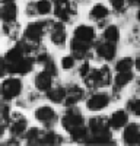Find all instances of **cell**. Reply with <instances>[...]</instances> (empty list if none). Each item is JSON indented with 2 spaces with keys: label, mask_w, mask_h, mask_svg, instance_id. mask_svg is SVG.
I'll return each instance as SVG.
<instances>
[{
  "label": "cell",
  "mask_w": 140,
  "mask_h": 146,
  "mask_svg": "<svg viewBox=\"0 0 140 146\" xmlns=\"http://www.w3.org/2000/svg\"><path fill=\"white\" fill-rule=\"evenodd\" d=\"M61 124L70 135H72L73 140L86 142L88 131H86L85 124H83V118H82V115H80V113L77 111V110H75V108L69 110V111L63 115Z\"/></svg>",
  "instance_id": "cell-1"
},
{
  "label": "cell",
  "mask_w": 140,
  "mask_h": 146,
  "mask_svg": "<svg viewBox=\"0 0 140 146\" xmlns=\"http://www.w3.org/2000/svg\"><path fill=\"white\" fill-rule=\"evenodd\" d=\"M22 91V83L16 78H9L2 83V95L5 100H13L20 94Z\"/></svg>",
  "instance_id": "cell-2"
},
{
  "label": "cell",
  "mask_w": 140,
  "mask_h": 146,
  "mask_svg": "<svg viewBox=\"0 0 140 146\" xmlns=\"http://www.w3.org/2000/svg\"><path fill=\"white\" fill-rule=\"evenodd\" d=\"M123 139L125 145H130V146L140 145V126L136 123H130L124 130Z\"/></svg>",
  "instance_id": "cell-3"
},
{
  "label": "cell",
  "mask_w": 140,
  "mask_h": 146,
  "mask_svg": "<svg viewBox=\"0 0 140 146\" xmlns=\"http://www.w3.org/2000/svg\"><path fill=\"white\" fill-rule=\"evenodd\" d=\"M35 117L38 121H41L42 124H45L47 127H51L55 124L57 121V115L53 111V108L50 107H40L37 111H35Z\"/></svg>",
  "instance_id": "cell-4"
},
{
  "label": "cell",
  "mask_w": 140,
  "mask_h": 146,
  "mask_svg": "<svg viewBox=\"0 0 140 146\" xmlns=\"http://www.w3.org/2000/svg\"><path fill=\"white\" fill-rule=\"evenodd\" d=\"M110 102V98L107 94H95L86 101V108L90 111H101L102 108H105Z\"/></svg>",
  "instance_id": "cell-5"
},
{
  "label": "cell",
  "mask_w": 140,
  "mask_h": 146,
  "mask_svg": "<svg viewBox=\"0 0 140 146\" xmlns=\"http://www.w3.org/2000/svg\"><path fill=\"white\" fill-rule=\"evenodd\" d=\"M9 129H10V133L13 136H22V135H25L26 120L23 118L20 114H13L12 120L9 121Z\"/></svg>",
  "instance_id": "cell-6"
},
{
  "label": "cell",
  "mask_w": 140,
  "mask_h": 146,
  "mask_svg": "<svg viewBox=\"0 0 140 146\" xmlns=\"http://www.w3.org/2000/svg\"><path fill=\"white\" fill-rule=\"evenodd\" d=\"M45 32V28H44V23L42 22H34V23H29L26 31H25V36L26 40L29 41H34V42H38L41 40V36L44 35Z\"/></svg>",
  "instance_id": "cell-7"
},
{
  "label": "cell",
  "mask_w": 140,
  "mask_h": 146,
  "mask_svg": "<svg viewBox=\"0 0 140 146\" xmlns=\"http://www.w3.org/2000/svg\"><path fill=\"white\" fill-rule=\"evenodd\" d=\"M73 36H75V40H79V41L92 42L93 38H95V29L92 27H88V25H80L76 28Z\"/></svg>",
  "instance_id": "cell-8"
},
{
  "label": "cell",
  "mask_w": 140,
  "mask_h": 146,
  "mask_svg": "<svg viewBox=\"0 0 140 146\" xmlns=\"http://www.w3.org/2000/svg\"><path fill=\"white\" fill-rule=\"evenodd\" d=\"M51 73H48L47 70L41 72L37 75L35 78V86H37L40 91H44V92H48L51 89V83H53V79H51Z\"/></svg>",
  "instance_id": "cell-9"
},
{
  "label": "cell",
  "mask_w": 140,
  "mask_h": 146,
  "mask_svg": "<svg viewBox=\"0 0 140 146\" xmlns=\"http://www.w3.org/2000/svg\"><path fill=\"white\" fill-rule=\"evenodd\" d=\"M96 53L101 58L104 60H112L115 57V44H111V42H101L96 45Z\"/></svg>",
  "instance_id": "cell-10"
},
{
  "label": "cell",
  "mask_w": 140,
  "mask_h": 146,
  "mask_svg": "<svg viewBox=\"0 0 140 146\" xmlns=\"http://www.w3.org/2000/svg\"><path fill=\"white\" fill-rule=\"evenodd\" d=\"M82 96H83V89L73 85V86H70L67 91H66V105L70 107V105H75L76 102H79L82 100Z\"/></svg>",
  "instance_id": "cell-11"
},
{
  "label": "cell",
  "mask_w": 140,
  "mask_h": 146,
  "mask_svg": "<svg viewBox=\"0 0 140 146\" xmlns=\"http://www.w3.org/2000/svg\"><path fill=\"white\" fill-rule=\"evenodd\" d=\"M90 44L92 42H85V41H79V40H75L73 38V41H72V53H73V57L75 58H83L86 56V53L89 51Z\"/></svg>",
  "instance_id": "cell-12"
},
{
  "label": "cell",
  "mask_w": 140,
  "mask_h": 146,
  "mask_svg": "<svg viewBox=\"0 0 140 146\" xmlns=\"http://www.w3.org/2000/svg\"><path fill=\"white\" fill-rule=\"evenodd\" d=\"M51 41L55 45H63L66 41V29L63 23H54L51 27Z\"/></svg>",
  "instance_id": "cell-13"
},
{
  "label": "cell",
  "mask_w": 140,
  "mask_h": 146,
  "mask_svg": "<svg viewBox=\"0 0 140 146\" xmlns=\"http://www.w3.org/2000/svg\"><path fill=\"white\" fill-rule=\"evenodd\" d=\"M54 13L58 19H61V21H69L70 18H72V7H70V5L67 3V0L57 2Z\"/></svg>",
  "instance_id": "cell-14"
},
{
  "label": "cell",
  "mask_w": 140,
  "mask_h": 146,
  "mask_svg": "<svg viewBox=\"0 0 140 146\" xmlns=\"http://www.w3.org/2000/svg\"><path fill=\"white\" fill-rule=\"evenodd\" d=\"M127 120H128L127 113H125V111H121V110H120V111H115V113L110 117L108 123H110V127H111V129L118 130V129H121L123 126L127 124Z\"/></svg>",
  "instance_id": "cell-15"
},
{
  "label": "cell",
  "mask_w": 140,
  "mask_h": 146,
  "mask_svg": "<svg viewBox=\"0 0 140 146\" xmlns=\"http://www.w3.org/2000/svg\"><path fill=\"white\" fill-rule=\"evenodd\" d=\"M2 18L5 22H13L16 18V6L13 0H6L2 6Z\"/></svg>",
  "instance_id": "cell-16"
},
{
  "label": "cell",
  "mask_w": 140,
  "mask_h": 146,
  "mask_svg": "<svg viewBox=\"0 0 140 146\" xmlns=\"http://www.w3.org/2000/svg\"><path fill=\"white\" fill-rule=\"evenodd\" d=\"M47 96L55 104L58 102H63L66 100V89L64 88H60V86H57V88H53L50 89L48 92H47Z\"/></svg>",
  "instance_id": "cell-17"
},
{
  "label": "cell",
  "mask_w": 140,
  "mask_h": 146,
  "mask_svg": "<svg viewBox=\"0 0 140 146\" xmlns=\"http://www.w3.org/2000/svg\"><path fill=\"white\" fill-rule=\"evenodd\" d=\"M131 79H133V73L130 70L128 72H118V75H117V78H115V89L124 88Z\"/></svg>",
  "instance_id": "cell-18"
},
{
  "label": "cell",
  "mask_w": 140,
  "mask_h": 146,
  "mask_svg": "<svg viewBox=\"0 0 140 146\" xmlns=\"http://www.w3.org/2000/svg\"><path fill=\"white\" fill-rule=\"evenodd\" d=\"M118 38H120V32H118V28L117 27L111 25L104 31V40L107 42L115 44V42H118Z\"/></svg>",
  "instance_id": "cell-19"
},
{
  "label": "cell",
  "mask_w": 140,
  "mask_h": 146,
  "mask_svg": "<svg viewBox=\"0 0 140 146\" xmlns=\"http://www.w3.org/2000/svg\"><path fill=\"white\" fill-rule=\"evenodd\" d=\"M61 137L53 131H45L41 135V145H60Z\"/></svg>",
  "instance_id": "cell-20"
},
{
  "label": "cell",
  "mask_w": 140,
  "mask_h": 146,
  "mask_svg": "<svg viewBox=\"0 0 140 146\" xmlns=\"http://www.w3.org/2000/svg\"><path fill=\"white\" fill-rule=\"evenodd\" d=\"M107 16H108V9L104 5H96L90 10V18L95 19V21H101V19L107 18Z\"/></svg>",
  "instance_id": "cell-21"
},
{
  "label": "cell",
  "mask_w": 140,
  "mask_h": 146,
  "mask_svg": "<svg viewBox=\"0 0 140 146\" xmlns=\"http://www.w3.org/2000/svg\"><path fill=\"white\" fill-rule=\"evenodd\" d=\"M41 135H42L41 130L31 129L26 133V142H28V145H41Z\"/></svg>",
  "instance_id": "cell-22"
},
{
  "label": "cell",
  "mask_w": 140,
  "mask_h": 146,
  "mask_svg": "<svg viewBox=\"0 0 140 146\" xmlns=\"http://www.w3.org/2000/svg\"><path fill=\"white\" fill-rule=\"evenodd\" d=\"M110 82H111L110 69L107 66H102L99 69V86H108Z\"/></svg>",
  "instance_id": "cell-23"
},
{
  "label": "cell",
  "mask_w": 140,
  "mask_h": 146,
  "mask_svg": "<svg viewBox=\"0 0 140 146\" xmlns=\"http://www.w3.org/2000/svg\"><path fill=\"white\" fill-rule=\"evenodd\" d=\"M133 60L130 58V57H124V58H121L118 63L115 64V69H117V72H128L131 69V66H133Z\"/></svg>",
  "instance_id": "cell-24"
},
{
  "label": "cell",
  "mask_w": 140,
  "mask_h": 146,
  "mask_svg": "<svg viewBox=\"0 0 140 146\" xmlns=\"http://www.w3.org/2000/svg\"><path fill=\"white\" fill-rule=\"evenodd\" d=\"M37 10H38L40 15H47V13H50V10H51V3H50V0H40V2L37 3Z\"/></svg>",
  "instance_id": "cell-25"
},
{
  "label": "cell",
  "mask_w": 140,
  "mask_h": 146,
  "mask_svg": "<svg viewBox=\"0 0 140 146\" xmlns=\"http://www.w3.org/2000/svg\"><path fill=\"white\" fill-rule=\"evenodd\" d=\"M73 66H75V57H72V56L63 57V60H61V67L63 69L69 70V69H72Z\"/></svg>",
  "instance_id": "cell-26"
},
{
  "label": "cell",
  "mask_w": 140,
  "mask_h": 146,
  "mask_svg": "<svg viewBox=\"0 0 140 146\" xmlns=\"http://www.w3.org/2000/svg\"><path fill=\"white\" fill-rule=\"evenodd\" d=\"M127 107H128V110H131V111H133L136 115H139V117H140V100L130 101V102L127 104Z\"/></svg>",
  "instance_id": "cell-27"
},
{
  "label": "cell",
  "mask_w": 140,
  "mask_h": 146,
  "mask_svg": "<svg viewBox=\"0 0 140 146\" xmlns=\"http://www.w3.org/2000/svg\"><path fill=\"white\" fill-rule=\"evenodd\" d=\"M110 3L112 5V7L115 10H123L124 5H125V0H110Z\"/></svg>",
  "instance_id": "cell-28"
},
{
  "label": "cell",
  "mask_w": 140,
  "mask_h": 146,
  "mask_svg": "<svg viewBox=\"0 0 140 146\" xmlns=\"http://www.w3.org/2000/svg\"><path fill=\"white\" fill-rule=\"evenodd\" d=\"M90 72V66H89V63L88 62H85L83 64H82L80 66V70H79V73H80V76L82 78H85L86 75H88V73Z\"/></svg>",
  "instance_id": "cell-29"
},
{
  "label": "cell",
  "mask_w": 140,
  "mask_h": 146,
  "mask_svg": "<svg viewBox=\"0 0 140 146\" xmlns=\"http://www.w3.org/2000/svg\"><path fill=\"white\" fill-rule=\"evenodd\" d=\"M134 66H136V69L140 72V57H139V58L136 60V62H134Z\"/></svg>",
  "instance_id": "cell-30"
},
{
  "label": "cell",
  "mask_w": 140,
  "mask_h": 146,
  "mask_svg": "<svg viewBox=\"0 0 140 146\" xmlns=\"http://www.w3.org/2000/svg\"><path fill=\"white\" fill-rule=\"evenodd\" d=\"M128 2H130L131 5H139L140 6V0H128Z\"/></svg>",
  "instance_id": "cell-31"
},
{
  "label": "cell",
  "mask_w": 140,
  "mask_h": 146,
  "mask_svg": "<svg viewBox=\"0 0 140 146\" xmlns=\"http://www.w3.org/2000/svg\"><path fill=\"white\" fill-rule=\"evenodd\" d=\"M137 19L140 21V9H139V12H137Z\"/></svg>",
  "instance_id": "cell-32"
}]
</instances>
